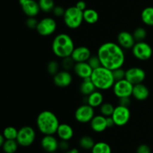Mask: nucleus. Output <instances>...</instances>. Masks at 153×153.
Wrapping results in <instances>:
<instances>
[{
	"label": "nucleus",
	"instance_id": "obj_41",
	"mask_svg": "<svg viewBox=\"0 0 153 153\" xmlns=\"http://www.w3.org/2000/svg\"><path fill=\"white\" fill-rule=\"evenodd\" d=\"M59 149H61L63 152H66L70 149V143H69V141L60 140Z\"/></svg>",
	"mask_w": 153,
	"mask_h": 153
},
{
	"label": "nucleus",
	"instance_id": "obj_39",
	"mask_svg": "<svg viewBox=\"0 0 153 153\" xmlns=\"http://www.w3.org/2000/svg\"><path fill=\"white\" fill-rule=\"evenodd\" d=\"M136 153H151V148L146 144H140L137 148Z\"/></svg>",
	"mask_w": 153,
	"mask_h": 153
},
{
	"label": "nucleus",
	"instance_id": "obj_5",
	"mask_svg": "<svg viewBox=\"0 0 153 153\" xmlns=\"http://www.w3.org/2000/svg\"><path fill=\"white\" fill-rule=\"evenodd\" d=\"M64 22L68 28L76 29L79 28L84 21L83 11L79 10L76 5L66 9L64 16Z\"/></svg>",
	"mask_w": 153,
	"mask_h": 153
},
{
	"label": "nucleus",
	"instance_id": "obj_20",
	"mask_svg": "<svg viewBox=\"0 0 153 153\" xmlns=\"http://www.w3.org/2000/svg\"><path fill=\"white\" fill-rule=\"evenodd\" d=\"M56 134L61 140L70 141L73 137L74 130L70 124L67 123H61L58 126Z\"/></svg>",
	"mask_w": 153,
	"mask_h": 153
},
{
	"label": "nucleus",
	"instance_id": "obj_14",
	"mask_svg": "<svg viewBox=\"0 0 153 153\" xmlns=\"http://www.w3.org/2000/svg\"><path fill=\"white\" fill-rule=\"evenodd\" d=\"M40 146L46 152H54L59 148V141L54 135H43L40 140Z\"/></svg>",
	"mask_w": 153,
	"mask_h": 153
},
{
	"label": "nucleus",
	"instance_id": "obj_3",
	"mask_svg": "<svg viewBox=\"0 0 153 153\" xmlns=\"http://www.w3.org/2000/svg\"><path fill=\"white\" fill-rule=\"evenodd\" d=\"M75 49L73 38L67 33H61L54 38L52 50L57 57L61 58L71 56Z\"/></svg>",
	"mask_w": 153,
	"mask_h": 153
},
{
	"label": "nucleus",
	"instance_id": "obj_6",
	"mask_svg": "<svg viewBox=\"0 0 153 153\" xmlns=\"http://www.w3.org/2000/svg\"><path fill=\"white\" fill-rule=\"evenodd\" d=\"M36 139L35 130L31 126L25 125L18 130L16 141L20 146L28 147L32 145Z\"/></svg>",
	"mask_w": 153,
	"mask_h": 153
},
{
	"label": "nucleus",
	"instance_id": "obj_31",
	"mask_svg": "<svg viewBox=\"0 0 153 153\" xmlns=\"http://www.w3.org/2000/svg\"><path fill=\"white\" fill-rule=\"evenodd\" d=\"M17 129L13 126H8L6 127L3 130L2 135L4 136L6 140H16L18 135Z\"/></svg>",
	"mask_w": 153,
	"mask_h": 153
},
{
	"label": "nucleus",
	"instance_id": "obj_25",
	"mask_svg": "<svg viewBox=\"0 0 153 153\" xmlns=\"http://www.w3.org/2000/svg\"><path fill=\"white\" fill-rule=\"evenodd\" d=\"M141 20L145 25L153 26V7H146L140 14Z\"/></svg>",
	"mask_w": 153,
	"mask_h": 153
},
{
	"label": "nucleus",
	"instance_id": "obj_24",
	"mask_svg": "<svg viewBox=\"0 0 153 153\" xmlns=\"http://www.w3.org/2000/svg\"><path fill=\"white\" fill-rule=\"evenodd\" d=\"M83 17L84 21L86 23L93 25V24H95L98 22L100 16H99L98 12L94 9L87 8L86 10L83 11Z\"/></svg>",
	"mask_w": 153,
	"mask_h": 153
},
{
	"label": "nucleus",
	"instance_id": "obj_46",
	"mask_svg": "<svg viewBox=\"0 0 153 153\" xmlns=\"http://www.w3.org/2000/svg\"><path fill=\"white\" fill-rule=\"evenodd\" d=\"M51 153H58L57 152H51Z\"/></svg>",
	"mask_w": 153,
	"mask_h": 153
},
{
	"label": "nucleus",
	"instance_id": "obj_1",
	"mask_svg": "<svg viewBox=\"0 0 153 153\" xmlns=\"http://www.w3.org/2000/svg\"><path fill=\"white\" fill-rule=\"evenodd\" d=\"M97 55L102 66L111 70L122 68L126 61L124 50L114 42L108 41L100 45Z\"/></svg>",
	"mask_w": 153,
	"mask_h": 153
},
{
	"label": "nucleus",
	"instance_id": "obj_38",
	"mask_svg": "<svg viewBox=\"0 0 153 153\" xmlns=\"http://www.w3.org/2000/svg\"><path fill=\"white\" fill-rule=\"evenodd\" d=\"M65 11V9L63 7H61V6H55V7L54 8L53 10H52V13H53V14L55 15V16H57V17H61V16L64 17Z\"/></svg>",
	"mask_w": 153,
	"mask_h": 153
},
{
	"label": "nucleus",
	"instance_id": "obj_26",
	"mask_svg": "<svg viewBox=\"0 0 153 153\" xmlns=\"http://www.w3.org/2000/svg\"><path fill=\"white\" fill-rule=\"evenodd\" d=\"M91 151V153H112L111 146L104 141L96 142Z\"/></svg>",
	"mask_w": 153,
	"mask_h": 153
},
{
	"label": "nucleus",
	"instance_id": "obj_15",
	"mask_svg": "<svg viewBox=\"0 0 153 153\" xmlns=\"http://www.w3.org/2000/svg\"><path fill=\"white\" fill-rule=\"evenodd\" d=\"M117 40L118 44L123 50L132 49V47L136 43V40L133 36V34L127 31L120 32L118 34Z\"/></svg>",
	"mask_w": 153,
	"mask_h": 153
},
{
	"label": "nucleus",
	"instance_id": "obj_7",
	"mask_svg": "<svg viewBox=\"0 0 153 153\" xmlns=\"http://www.w3.org/2000/svg\"><path fill=\"white\" fill-rule=\"evenodd\" d=\"M131 51L134 58L140 61H147L152 57L153 53L152 46L145 41L136 42Z\"/></svg>",
	"mask_w": 153,
	"mask_h": 153
},
{
	"label": "nucleus",
	"instance_id": "obj_8",
	"mask_svg": "<svg viewBox=\"0 0 153 153\" xmlns=\"http://www.w3.org/2000/svg\"><path fill=\"white\" fill-rule=\"evenodd\" d=\"M74 116L78 122L82 124L90 123L93 118L95 116L94 108L88 104H84L76 110Z\"/></svg>",
	"mask_w": 153,
	"mask_h": 153
},
{
	"label": "nucleus",
	"instance_id": "obj_22",
	"mask_svg": "<svg viewBox=\"0 0 153 153\" xmlns=\"http://www.w3.org/2000/svg\"><path fill=\"white\" fill-rule=\"evenodd\" d=\"M104 103V97L100 90L97 89L88 96H86V102L92 107H100Z\"/></svg>",
	"mask_w": 153,
	"mask_h": 153
},
{
	"label": "nucleus",
	"instance_id": "obj_16",
	"mask_svg": "<svg viewBox=\"0 0 153 153\" xmlns=\"http://www.w3.org/2000/svg\"><path fill=\"white\" fill-rule=\"evenodd\" d=\"M53 82L55 86L60 88L68 87L73 82V76L68 70H60L53 76Z\"/></svg>",
	"mask_w": 153,
	"mask_h": 153
},
{
	"label": "nucleus",
	"instance_id": "obj_4",
	"mask_svg": "<svg viewBox=\"0 0 153 153\" xmlns=\"http://www.w3.org/2000/svg\"><path fill=\"white\" fill-rule=\"evenodd\" d=\"M91 78L97 89L100 91L110 89L115 83L113 71L103 66L94 69Z\"/></svg>",
	"mask_w": 153,
	"mask_h": 153
},
{
	"label": "nucleus",
	"instance_id": "obj_30",
	"mask_svg": "<svg viewBox=\"0 0 153 153\" xmlns=\"http://www.w3.org/2000/svg\"><path fill=\"white\" fill-rule=\"evenodd\" d=\"M115 106L111 103H103L100 106V114L105 117L111 116L113 115V112L114 111Z\"/></svg>",
	"mask_w": 153,
	"mask_h": 153
},
{
	"label": "nucleus",
	"instance_id": "obj_45",
	"mask_svg": "<svg viewBox=\"0 0 153 153\" xmlns=\"http://www.w3.org/2000/svg\"><path fill=\"white\" fill-rule=\"evenodd\" d=\"M5 141H6V139L4 138V136L1 134V136H0V146H2L3 144L4 143V142H5Z\"/></svg>",
	"mask_w": 153,
	"mask_h": 153
},
{
	"label": "nucleus",
	"instance_id": "obj_28",
	"mask_svg": "<svg viewBox=\"0 0 153 153\" xmlns=\"http://www.w3.org/2000/svg\"><path fill=\"white\" fill-rule=\"evenodd\" d=\"M19 146L16 140H6L1 147L4 153H15L17 151Z\"/></svg>",
	"mask_w": 153,
	"mask_h": 153
},
{
	"label": "nucleus",
	"instance_id": "obj_21",
	"mask_svg": "<svg viewBox=\"0 0 153 153\" xmlns=\"http://www.w3.org/2000/svg\"><path fill=\"white\" fill-rule=\"evenodd\" d=\"M149 94H150L149 89L143 83L137 84L133 87L132 96L139 101H143V100H146L149 98Z\"/></svg>",
	"mask_w": 153,
	"mask_h": 153
},
{
	"label": "nucleus",
	"instance_id": "obj_12",
	"mask_svg": "<svg viewBox=\"0 0 153 153\" xmlns=\"http://www.w3.org/2000/svg\"><path fill=\"white\" fill-rule=\"evenodd\" d=\"M146 76V72L141 68L131 67L126 70V79L134 86L143 83Z\"/></svg>",
	"mask_w": 153,
	"mask_h": 153
},
{
	"label": "nucleus",
	"instance_id": "obj_44",
	"mask_svg": "<svg viewBox=\"0 0 153 153\" xmlns=\"http://www.w3.org/2000/svg\"><path fill=\"white\" fill-rule=\"evenodd\" d=\"M64 153H79V151L76 148H70V149L67 150V151L64 152Z\"/></svg>",
	"mask_w": 153,
	"mask_h": 153
},
{
	"label": "nucleus",
	"instance_id": "obj_40",
	"mask_svg": "<svg viewBox=\"0 0 153 153\" xmlns=\"http://www.w3.org/2000/svg\"><path fill=\"white\" fill-rule=\"evenodd\" d=\"M130 98L131 97H124L119 98V105L129 107V106L131 104V100Z\"/></svg>",
	"mask_w": 153,
	"mask_h": 153
},
{
	"label": "nucleus",
	"instance_id": "obj_11",
	"mask_svg": "<svg viewBox=\"0 0 153 153\" xmlns=\"http://www.w3.org/2000/svg\"><path fill=\"white\" fill-rule=\"evenodd\" d=\"M134 85L126 79L116 81L113 86V92L118 98L124 97H131L132 95Z\"/></svg>",
	"mask_w": 153,
	"mask_h": 153
},
{
	"label": "nucleus",
	"instance_id": "obj_23",
	"mask_svg": "<svg viewBox=\"0 0 153 153\" xmlns=\"http://www.w3.org/2000/svg\"><path fill=\"white\" fill-rule=\"evenodd\" d=\"M80 92L85 96H88L91 93L94 92L97 90V88L94 86V82L91 80V78H86V79L82 80V82L79 87Z\"/></svg>",
	"mask_w": 153,
	"mask_h": 153
},
{
	"label": "nucleus",
	"instance_id": "obj_17",
	"mask_svg": "<svg viewBox=\"0 0 153 153\" xmlns=\"http://www.w3.org/2000/svg\"><path fill=\"white\" fill-rule=\"evenodd\" d=\"M91 51L88 46H79L75 47L71 57L75 62H88L90 57L91 56Z\"/></svg>",
	"mask_w": 153,
	"mask_h": 153
},
{
	"label": "nucleus",
	"instance_id": "obj_43",
	"mask_svg": "<svg viewBox=\"0 0 153 153\" xmlns=\"http://www.w3.org/2000/svg\"><path fill=\"white\" fill-rule=\"evenodd\" d=\"M106 121H107L108 128H112L115 125L114 121L113 118H112L111 116L106 117Z\"/></svg>",
	"mask_w": 153,
	"mask_h": 153
},
{
	"label": "nucleus",
	"instance_id": "obj_13",
	"mask_svg": "<svg viewBox=\"0 0 153 153\" xmlns=\"http://www.w3.org/2000/svg\"><path fill=\"white\" fill-rule=\"evenodd\" d=\"M22 11L28 17H35L40 12L39 4L35 0H19Z\"/></svg>",
	"mask_w": 153,
	"mask_h": 153
},
{
	"label": "nucleus",
	"instance_id": "obj_19",
	"mask_svg": "<svg viewBox=\"0 0 153 153\" xmlns=\"http://www.w3.org/2000/svg\"><path fill=\"white\" fill-rule=\"evenodd\" d=\"M91 129L96 133H102L108 128L106 117L101 115H96L90 122Z\"/></svg>",
	"mask_w": 153,
	"mask_h": 153
},
{
	"label": "nucleus",
	"instance_id": "obj_18",
	"mask_svg": "<svg viewBox=\"0 0 153 153\" xmlns=\"http://www.w3.org/2000/svg\"><path fill=\"white\" fill-rule=\"evenodd\" d=\"M73 70L79 77L84 80L91 77L94 69L87 62H76L73 68Z\"/></svg>",
	"mask_w": 153,
	"mask_h": 153
},
{
	"label": "nucleus",
	"instance_id": "obj_35",
	"mask_svg": "<svg viewBox=\"0 0 153 153\" xmlns=\"http://www.w3.org/2000/svg\"><path fill=\"white\" fill-rule=\"evenodd\" d=\"M87 62L90 64L91 68L93 69H96V68H98L101 67L102 64H101V62H100V58L98 57V56H91L90 57L89 59L88 60Z\"/></svg>",
	"mask_w": 153,
	"mask_h": 153
},
{
	"label": "nucleus",
	"instance_id": "obj_29",
	"mask_svg": "<svg viewBox=\"0 0 153 153\" xmlns=\"http://www.w3.org/2000/svg\"><path fill=\"white\" fill-rule=\"evenodd\" d=\"M38 4L40 10L45 13L52 12L54 8L55 7L54 0H39Z\"/></svg>",
	"mask_w": 153,
	"mask_h": 153
},
{
	"label": "nucleus",
	"instance_id": "obj_33",
	"mask_svg": "<svg viewBox=\"0 0 153 153\" xmlns=\"http://www.w3.org/2000/svg\"><path fill=\"white\" fill-rule=\"evenodd\" d=\"M59 68L60 65L58 62L55 61V60H51L48 62L46 69H47V71L49 74L52 75V76H55L57 73L60 71Z\"/></svg>",
	"mask_w": 153,
	"mask_h": 153
},
{
	"label": "nucleus",
	"instance_id": "obj_9",
	"mask_svg": "<svg viewBox=\"0 0 153 153\" xmlns=\"http://www.w3.org/2000/svg\"><path fill=\"white\" fill-rule=\"evenodd\" d=\"M57 29V22L52 17H44L39 20L36 30L40 35L43 37L52 35Z\"/></svg>",
	"mask_w": 153,
	"mask_h": 153
},
{
	"label": "nucleus",
	"instance_id": "obj_10",
	"mask_svg": "<svg viewBox=\"0 0 153 153\" xmlns=\"http://www.w3.org/2000/svg\"><path fill=\"white\" fill-rule=\"evenodd\" d=\"M111 117L114 121L115 125L118 127H123L128 124L131 118V111L129 107L117 105L115 106L114 111Z\"/></svg>",
	"mask_w": 153,
	"mask_h": 153
},
{
	"label": "nucleus",
	"instance_id": "obj_32",
	"mask_svg": "<svg viewBox=\"0 0 153 153\" xmlns=\"http://www.w3.org/2000/svg\"><path fill=\"white\" fill-rule=\"evenodd\" d=\"M132 34L136 42L144 41L146 36H147V32L143 27H137L134 29Z\"/></svg>",
	"mask_w": 153,
	"mask_h": 153
},
{
	"label": "nucleus",
	"instance_id": "obj_42",
	"mask_svg": "<svg viewBox=\"0 0 153 153\" xmlns=\"http://www.w3.org/2000/svg\"><path fill=\"white\" fill-rule=\"evenodd\" d=\"M76 6L79 10H82V11H84V10H85L87 9V4L85 3V2L84 1H79L76 4Z\"/></svg>",
	"mask_w": 153,
	"mask_h": 153
},
{
	"label": "nucleus",
	"instance_id": "obj_34",
	"mask_svg": "<svg viewBox=\"0 0 153 153\" xmlns=\"http://www.w3.org/2000/svg\"><path fill=\"white\" fill-rule=\"evenodd\" d=\"M75 64H76V62L72 58L71 56L62 58V62H61V66L64 68V70H68V71H70L71 69H73Z\"/></svg>",
	"mask_w": 153,
	"mask_h": 153
},
{
	"label": "nucleus",
	"instance_id": "obj_36",
	"mask_svg": "<svg viewBox=\"0 0 153 153\" xmlns=\"http://www.w3.org/2000/svg\"><path fill=\"white\" fill-rule=\"evenodd\" d=\"M112 71H113V75L114 77L115 82L118 80H121L126 79V70L123 68L115 69V70H112Z\"/></svg>",
	"mask_w": 153,
	"mask_h": 153
},
{
	"label": "nucleus",
	"instance_id": "obj_37",
	"mask_svg": "<svg viewBox=\"0 0 153 153\" xmlns=\"http://www.w3.org/2000/svg\"><path fill=\"white\" fill-rule=\"evenodd\" d=\"M38 22L39 21L35 17H28L25 24H26V26L30 29H36Z\"/></svg>",
	"mask_w": 153,
	"mask_h": 153
},
{
	"label": "nucleus",
	"instance_id": "obj_27",
	"mask_svg": "<svg viewBox=\"0 0 153 153\" xmlns=\"http://www.w3.org/2000/svg\"><path fill=\"white\" fill-rule=\"evenodd\" d=\"M95 141L92 136L89 135H85L82 136L79 141V146L85 150H91L95 145Z\"/></svg>",
	"mask_w": 153,
	"mask_h": 153
},
{
	"label": "nucleus",
	"instance_id": "obj_2",
	"mask_svg": "<svg viewBox=\"0 0 153 153\" xmlns=\"http://www.w3.org/2000/svg\"><path fill=\"white\" fill-rule=\"evenodd\" d=\"M39 131L43 135H55L61 123L57 116L50 110H43L38 114L36 119Z\"/></svg>",
	"mask_w": 153,
	"mask_h": 153
}]
</instances>
